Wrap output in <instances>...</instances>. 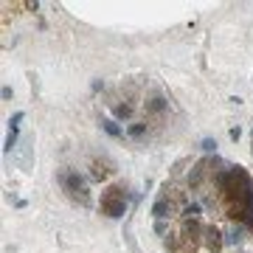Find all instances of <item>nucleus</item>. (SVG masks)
I'll return each mask as SVG.
<instances>
[{
	"label": "nucleus",
	"mask_w": 253,
	"mask_h": 253,
	"mask_svg": "<svg viewBox=\"0 0 253 253\" xmlns=\"http://www.w3.org/2000/svg\"><path fill=\"white\" fill-rule=\"evenodd\" d=\"M214 189L225 214L253 234V177L242 166H219L214 172Z\"/></svg>",
	"instance_id": "obj_1"
},
{
	"label": "nucleus",
	"mask_w": 253,
	"mask_h": 253,
	"mask_svg": "<svg viewBox=\"0 0 253 253\" xmlns=\"http://www.w3.org/2000/svg\"><path fill=\"white\" fill-rule=\"evenodd\" d=\"M59 186H62L65 194H68L73 203H79L82 208H90L93 206L90 186H87V180H84L79 172H68V169H65V172H59Z\"/></svg>",
	"instance_id": "obj_2"
},
{
	"label": "nucleus",
	"mask_w": 253,
	"mask_h": 253,
	"mask_svg": "<svg viewBox=\"0 0 253 253\" xmlns=\"http://www.w3.org/2000/svg\"><path fill=\"white\" fill-rule=\"evenodd\" d=\"M101 214L110 219H118L126 214V189L124 183H113V186H107V189L101 191Z\"/></svg>",
	"instance_id": "obj_3"
},
{
	"label": "nucleus",
	"mask_w": 253,
	"mask_h": 253,
	"mask_svg": "<svg viewBox=\"0 0 253 253\" xmlns=\"http://www.w3.org/2000/svg\"><path fill=\"white\" fill-rule=\"evenodd\" d=\"M203 245H206L211 253H219L222 245H225V236L217 225H203Z\"/></svg>",
	"instance_id": "obj_4"
},
{
	"label": "nucleus",
	"mask_w": 253,
	"mask_h": 253,
	"mask_svg": "<svg viewBox=\"0 0 253 253\" xmlns=\"http://www.w3.org/2000/svg\"><path fill=\"white\" fill-rule=\"evenodd\" d=\"M26 118V113H14V116L9 118V135H6V144H3V152L11 155L14 149H17V135H20V121Z\"/></svg>",
	"instance_id": "obj_5"
},
{
	"label": "nucleus",
	"mask_w": 253,
	"mask_h": 253,
	"mask_svg": "<svg viewBox=\"0 0 253 253\" xmlns=\"http://www.w3.org/2000/svg\"><path fill=\"white\" fill-rule=\"evenodd\" d=\"M169 211H172V203H169V197H158L152 206V217L155 219H166L169 217Z\"/></svg>",
	"instance_id": "obj_6"
},
{
	"label": "nucleus",
	"mask_w": 253,
	"mask_h": 253,
	"mask_svg": "<svg viewBox=\"0 0 253 253\" xmlns=\"http://www.w3.org/2000/svg\"><path fill=\"white\" fill-rule=\"evenodd\" d=\"M245 234H248V231H245L242 225H234V228L225 234V245H236V248H239V245L245 242Z\"/></svg>",
	"instance_id": "obj_7"
},
{
	"label": "nucleus",
	"mask_w": 253,
	"mask_h": 253,
	"mask_svg": "<svg viewBox=\"0 0 253 253\" xmlns=\"http://www.w3.org/2000/svg\"><path fill=\"white\" fill-rule=\"evenodd\" d=\"M26 149H23V155H20V166H23V169H31V149H34V138H26Z\"/></svg>",
	"instance_id": "obj_8"
},
{
	"label": "nucleus",
	"mask_w": 253,
	"mask_h": 253,
	"mask_svg": "<svg viewBox=\"0 0 253 253\" xmlns=\"http://www.w3.org/2000/svg\"><path fill=\"white\" fill-rule=\"evenodd\" d=\"M163 110H166V99H161V96H152V99L146 101V113H152V116H161Z\"/></svg>",
	"instance_id": "obj_9"
},
{
	"label": "nucleus",
	"mask_w": 253,
	"mask_h": 253,
	"mask_svg": "<svg viewBox=\"0 0 253 253\" xmlns=\"http://www.w3.org/2000/svg\"><path fill=\"white\" fill-rule=\"evenodd\" d=\"M101 126H104V132H107V135H113V138H121V135H124V129H121V126H118L113 118H104V121H101Z\"/></svg>",
	"instance_id": "obj_10"
},
{
	"label": "nucleus",
	"mask_w": 253,
	"mask_h": 253,
	"mask_svg": "<svg viewBox=\"0 0 253 253\" xmlns=\"http://www.w3.org/2000/svg\"><path fill=\"white\" fill-rule=\"evenodd\" d=\"M183 219H200V203H189L183 208Z\"/></svg>",
	"instance_id": "obj_11"
},
{
	"label": "nucleus",
	"mask_w": 253,
	"mask_h": 253,
	"mask_svg": "<svg viewBox=\"0 0 253 253\" xmlns=\"http://www.w3.org/2000/svg\"><path fill=\"white\" fill-rule=\"evenodd\" d=\"M113 113H116V118H132V113H135V110H132V104H116V110H113Z\"/></svg>",
	"instance_id": "obj_12"
},
{
	"label": "nucleus",
	"mask_w": 253,
	"mask_h": 253,
	"mask_svg": "<svg viewBox=\"0 0 253 253\" xmlns=\"http://www.w3.org/2000/svg\"><path fill=\"white\" fill-rule=\"evenodd\" d=\"M107 174H110V169H107V166H101L99 161L93 163V174H90L93 180H104V177H107Z\"/></svg>",
	"instance_id": "obj_13"
},
{
	"label": "nucleus",
	"mask_w": 253,
	"mask_h": 253,
	"mask_svg": "<svg viewBox=\"0 0 253 253\" xmlns=\"http://www.w3.org/2000/svg\"><path fill=\"white\" fill-rule=\"evenodd\" d=\"M126 132H129V138H144L146 135V124H132Z\"/></svg>",
	"instance_id": "obj_14"
},
{
	"label": "nucleus",
	"mask_w": 253,
	"mask_h": 253,
	"mask_svg": "<svg viewBox=\"0 0 253 253\" xmlns=\"http://www.w3.org/2000/svg\"><path fill=\"white\" fill-rule=\"evenodd\" d=\"M200 146H203L206 152H217V141H214V138H203V141H200Z\"/></svg>",
	"instance_id": "obj_15"
},
{
	"label": "nucleus",
	"mask_w": 253,
	"mask_h": 253,
	"mask_svg": "<svg viewBox=\"0 0 253 253\" xmlns=\"http://www.w3.org/2000/svg\"><path fill=\"white\" fill-rule=\"evenodd\" d=\"M228 135H231V141H239V135H242V129H239V126H234V129H231Z\"/></svg>",
	"instance_id": "obj_16"
},
{
	"label": "nucleus",
	"mask_w": 253,
	"mask_h": 253,
	"mask_svg": "<svg viewBox=\"0 0 253 253\" xmlns=\"http://www.w3.org/2000/svg\"><path fill=\"white\" fill-rule=\"evenodd\" d=\"M155 231H158V234H166V225H163V219H158V222H155Z\"/></svg>",
	"instance_id": "obj_17"
}]
</instances>
